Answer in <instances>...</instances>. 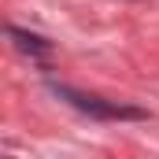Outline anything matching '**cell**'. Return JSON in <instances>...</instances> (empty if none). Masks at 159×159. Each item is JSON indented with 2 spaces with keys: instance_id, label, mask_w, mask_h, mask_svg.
<instances>
[{
  "instance_id": "1",
  "label": "cell",
  "mask_w": 159,
  "mask_h": 159,
  "mask_svg": "<svg viewBox=\"0 0 159 159\" xmlns=\"http://www.w3.org/2000/svg\"><path fill=\"white\" fill-rule=\"evenodd\" d=\"M48 89H52V96H59L63 104H70L74 111H81V115H89V119H96V122H141V119H148V111H141L133 104L104 100L96 93H81V89L63 85V81H48Z\"/></svg>"
},
{
  "instance_id": "2",
  "label": "cell",
  "mask_w": 159,
  "mask_h": 159,
  "mask_svg": "<svg viewBox=\"0 0 159 159\" xmlns=\"http://www.w3.org/2000/svg\"><path fill=\"white\" fill-rule=\"evenodd\" d=\"M7 37L15 41V48L26 52L30 59H48V56H52V41L41 37V34H30V30H22V26H7Z\"/></svg>"
}]
</instances>
